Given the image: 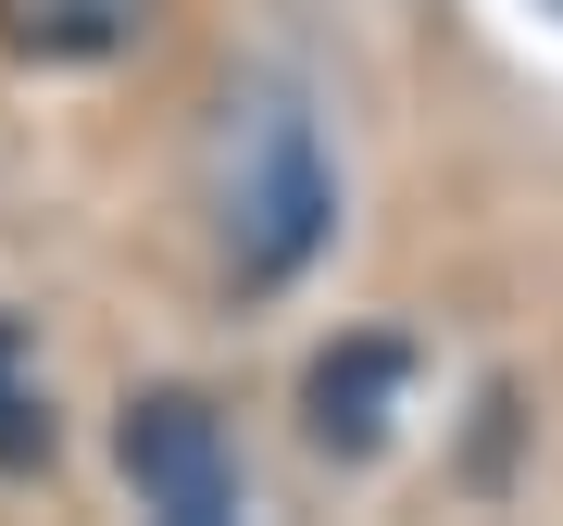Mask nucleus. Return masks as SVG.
<instances>
[{"label": "nucleus", "instance_id": "1", "mask_svg": "<svg viewBox=\"0 0 563 526\" xmlns=\"http://www.w3.org/2000/svg\"><path fill=\"white\" fill-rule=\"evenodd\" d=\"M225 239H239V288H276L288 263L325 239V163L301 139V113H276V101L251 113L239 188H225Z\"/></svg>", "mask_w": 563, "mask_h": 526}, {"label": "nucleus", "instance_id": "2", "mask_svg": "<svg viewBox=\"0 0 563 526\" xmlns=\"http://www.w3.org/2000/svg\"><path fill=\"white\" fill-rule=\"evenodd\" d=\"M113 451H125V476H139L151 514H176V526H225L239 514V451H225V414L201 388H139L125 426H113Z\"/></svg>", "mask_w": 563, "mask_h": 526}, {"label": "nucleus", "instance_id": "3", "mask_svg": "<svg viewBox=\"0 0 563 526\" xmlns=\"http://www.w3.org/2000/svg\"><path fill=\"white\" fill-rule=\"evenodd\" d=\"M401 376H413L401 339H339V351L313 364V388H301V402H313V439H325V451H376V439H388V402H401Z\"/></svg>", "mask_w": 563, "mask_h": 526}, {"label": "nucleus", "instance_id": "4", "mask_svg": "<svg viewBox=\"0 0 563 526\" xmlns=\"http://www.w3.org/2000/svg\"><path fill=\"white\" fill-rule=\"evenodd\" d=\"M151 25V0H0V39L25 63H101Z\"/></svg>", "mask_w": 563, "mask_h": 526}, {"label": "nucleus", "instance_id": "5", "mask_svg": "<svg viewBox=\"0 0 563 526\" xmlns=\"http://www.w3.org/2000/svg\"><path fill=\"white\" fill-rule=\"evenodd\" d=\"M25 464H51V402L25 376V326L0 314V476H25Z\"/></svg>", "mask_w": 563, "mask_h": 526}]
</instances>
